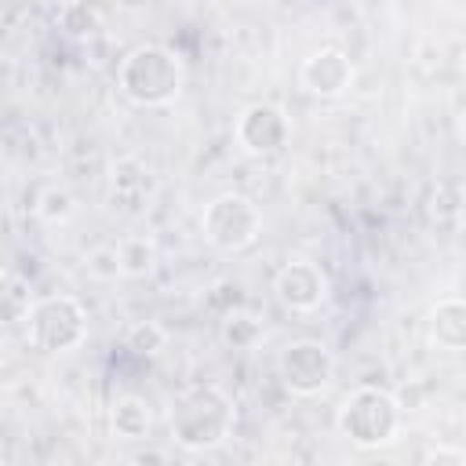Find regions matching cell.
Returning <instances> with one entry per match:
<instances>
[{
  "mask_svg": "<svg viewBox=\"0 0 466 466\" xmlns=\"http://www.w3.org/2000/svg\"><path fill=\"white\" fill-rule=\"evenodd\" d=\"M186 84V69L182 58L164 47V44H138L120 58L116 69V87L127 102L142 106V109H157V106H171L182 95Z\"/></svg>",
  "mask_w": 466,
  "mask_h": 466,
  "instance_id": "1",
  "label": "cell"
},
{
  "mask_svg": "<svg viewBox=\"0 0 466 466\" xmlns=\"http://www.w3.org/2000/svg\"><path fill=\"white\" fill-rule=\"evenodd\" d=\"M237 411L218 386H193L175 397L167 411V426L178 448L186 451H215L229 441Z\"/></svg>",
  "mask_w": 466,
  "mask_h": 466,
  "instance_id": "2",
  "label": "cell"
},
{
  "mask_svg": "<svg viewBox=\"0 0 466 466\" xmlns=\"http://www.w3.org/2000/svg\"><path fill=\"white\" fill-rule=\"evenodd\" d=\"M400 422H404V408L382 386H357L339 404V415H335L339 433L353 448H364V451L393 444L397 433H400Z\"/></svg>",
  "mask_w": 466,
  "mask_h": 466,
  "instance_id": "3",
  "label": "cell"
},
{
  "mask_svg": "<svg viewBox=\"0 0 466 466\" xmlns=\"http://www.w3.org/2000/svg\"><path fill=\"white\" fill-rule=\"evenodd\" d=\"M29 342L40 353H69L87 339V309L73 295H44L33 302L29 317Z\"/></svg>",
  "mask_w": 466,
  "mask_h": 466,
  "instance_id": "4",
  "label": "cell"
},
{
  "mask_svg": "<svg viewBox=\"0 0 466 466\" xmlns=\"http://www.w3.org/2000/svg\"><path fill=\"white\" fill-rule=\"evenodd\" d=\"M200 233L215 251H244L262 233V211L244 193H218L200 211Z\"/></svg>",
  "mask_w": 466,
  "mask_h": 466,
  "instance_id": "5",
  "label": "cell"
},
{
  "mask_svg": "<svg viewBox=\"0 0 466 466\" xmlns=\"http://www.w3.org/2000/svg\"><path fill=\"white\" fill-rule=\"evenodd\" d=\"M277 375L295 397H320L335 379V357L317 339H295L277 357Z\"/></svg>",
  "mask_w": 466,
  "mask_h": 466,
  "instance_id": "6",
  "label": "cell"
},
{
  "mask_svg": "<svg viewBox=\"0 0 466 466\" xmlns=\"http://www.w3.org/2000/svg\"><path fill=\"white\" fill-rule=\"evenodd\" d=\"M233 138L251 157H273V153H280L288 146L291 120L273 102H251V106L240 109V116L233 124Z\"/></svg>",
  "mask_w": 466,
  "mask_h": 466,
  "instance_id": "7",
  "label": "cell"
},
{
  "mask_svg": "<svg viewBox=\"0 0 466 466\" xmlns=\"http://www.w3.org/2000/svg\"><path fill=\"white\" fill-rule=\"evenodd\" d=\"M273 295L291 313H309L328 299V273L309 258H291L273 273Z\"/></svg>",
  "mask_w": 466,
  "mask_h": 466,
  "instance_id": "8",
  "label": "cell"
},
{
  "mask_svg": "<svg viewBox=\"0 0 466 466\" xmlns=\"http://www.w3.org/2000/svg\"><path fill=\"white\" fill-rule=\"evenodd\" d=\"M299 84L313 95V98H339L350 91L353 84V58L335 47V44H324L317 51H309L299 66Z\"/></svg>",
  "mask_w": 466,
  "mask_h": 466,
  "instance_id": "9",
  "label": "cell"
},
{
  "mask_svg": "<svg viewBox=\"0 0 466 466\" xmlns=\"http://www.w3.org/2000/svg\"><path fill=\"white\" fill-rule=\"evenodd\" d=\"M157 197V178L138 157H120L109 164V200L124 215H142L149 211Z\"/></svg>",
  "mask_w": 466,
  "mask_h": 466,
  "instance_id": "10",
  "label": "cell"
},
{
  "mask_svg": "<svg viewBox=\"0 0 466 466\" xmlns=\"http://www.w3.org/2000/svg\"><path fill=\"white\" fill-rule=\"evenodd\" d=\"M426 335H430V342L437 350L459 353L466 346V302L459 295L437 299V306L426 317Z\"/></svg>",
  "mask_w": 466,
  "mask_h": 466,
  "instance_id": "11",
  "label": "cell"
},
{
  "mask_svg": "<svg viewBox=\"0 0 466 466\" xmlns=\"http://www.w3.org/2000/svg\"><path fill=\"white\" fill-rule=\"evenodd\" d=\"M113 248H116V258H120V277H149L160 262V248L149 233L120 237Z\"/></svg>",
  "mask_w": 466,
  "mask_h": 466,
  "instance_id": "12",
  "label": "cell"
},
{
  "mask_svg": "<svg viewBox=\"0 0 466 466\" xmlns=\"http://www.w3.org/2000/svg\"><path fill=\"white\" fill-rule=\"evenodd\" d=\"M109 426H113V433L124 437V441H142V437L149 433V426H153V411H149V404H146L142 397L127 393V397H116V400H113V408H109Z\"/></svg>",
  "mask_w": 466,
  "mask_h": 466,
  "instance_id": "13",
  "label": "cell"
},
{
  "mask_svg": "<svg viewBox=\"0 0 466 466\" xmlns=\"http://www.w3.org/2000/svg\"><path fill=\"white\" fill-rule=\"evenodd\" d=\"M33 302H36V295H33L29 280L22 273L0 269V328L4 324H25Z\"/></svg>",
  "mask_w": 466,
  "mask_h": 466,
  "instance_id": "14",
  "label": "cell"
},
{
  "mask_svg": "<svg viewBox=\"0 0 466 466\" xmlns=\"http://www.w3.org/2000/svg\"><path fill=\"white\" fill-rule=\"evenodd\" d=\"M218 335H222V342H226L229 350H255V346L262 342L266 328H262V320H258L255 313H248V309H233V313L222 317Z\"/></svg>",
  "mask_w": 466,
  "mask_h": 466,
  "instance_id": "15",
  "label": "cell"
},
{
  "mask_svg": "<svg viewBox=\"0 0 466 466\" xmlns=\"http://www.w3.org/2000/svg\"><path fill=\"white\" fill-rule=\"evenodd\" d=\"M33 208H36V218H40V222L62 226V222H69V218L76 215V197H73V189L51 182V186H44V189L36 193V204H33Z\"/></svg>",
  "mask_w": 466,
  "mask_h": 466,
  "instance_id": "16",
  "label": "cell"
},
{
  "mask_svg": "<svg viewBox=\"0 0 466 466\" xmlns=\"http://www.w3.org/2000/svg\"><path fill=\"white\" fill-rule=\"evenodd\" d=\"M58 29L73 40H91L102 33V11L91 4H62L58 7Z\"/></svg>",
  "mask_w": 466,
  "mask_h": 466,
  "instance_id": "17",
  "label": "cell"
},
{
  "mask_svg": "<svg viewBox=\"0 0 466 466\" xmlns=\"http://www.w3.org/2000/svg\"><path fill=\"white\" fill-rule=\"evenodd\" d=\"M124 350H131L135 357H157L160 350H167V328L160 320H135L124 331Z\"/></svg>",
  "mask_w": 466,
  "mask_h": 466,
  "instance_id": "18",
  "label": "cell"
},
{
  "mask_svg": "<svg viewBox=\"0 0 466 466\" xmlns=\"http://www.w3.org/2000/svg\"><path fill=\"white\" fill-rule=\"evenodd\" d=\"M208 306L218 309V317H226V313H233V309H244V291H240V284H237V280H218V284H211Z\"/></svg>",
  "mask_w": 466,
  "mask_h": 466,
  "instance_id": "19",
  "label": "cell"
},
{
  "mask_svg": "<svg viewBox=\"0 0 466 466\" xmlns=\"http://www.w3.org/2000/svg\"><path fill=\"white\" fill-rule=\"evenodd\" d=\"M87 273H91L95 280H116V277H120L116 248H113V244H102V248L87 251Z\"/></svg>",
  "mask_w": 466,
  "mask_h": 466,
  "instance_id": "20",
  "label": "cell"
},
{
  "mask_svg": "<svg viewBox=\"0 0 466 466\" xmlns=\"http://www.w3.org/2000/svg\"><path fill=\"white\" fill-rule=\"evenodd\" d=\"M419 466H466V451L455 444H433Z\"/></svg>",
  "mask_w": 466,
  "mask_h": 466,
  "instance_id": "21",
  "label": "cell"
},
{
  "mask_svg": "<svg viewBox=\"0 0 466 466\" xmlns=\"http://www.w3.org/2000/svg\"><path fill=\"white\" fill-rule=\"evenodd\" d=\"M131 466H175V462H171V455L164 448H146V451H138L131 459Z\"/></svg>",
  "mask_w": 466,
  "mask_h": 466,
  "instance_id": "22",
  "label": "cell"
},
{
  "mask_svg": "<svg viewBox=\"0 0 466 466\" xmlns=\"http://www.w3.org/2000/svg\"><path fill=\"white\" fill-rule=\"evenodd\" d=\"M7 76H11V66H7V58H4V55H0V87H4V84H7Z\"/></svg>",
  "mask_w": 466,
  "mask_h": 466,
  "instance_id": "23",
  "label": "cell"
},
{
  "mask_svg": "<svg viewBox=\"0 0 466 466\" xmlns=\"http://www.w3.org/2000/svg\"><path fill=\"white\" fill-rule=\"evenodd\" d=\"M4 350H7V346H4V339H0V364H4Z\"/></svg>",
  "mask_w": 466,
  "mask_h": 466,
  "instance_id": "24",
  "label": "cell"
},
{
  "mask_svg": "<svg viewBox=\"0 0 466 466\" xmlns=\"http://www.w3.org/2000/svg\"><path fill=\"white\" fill-rule=\"evenodd\" d=\"M0 466H18V462H0Z\"/></svg>",
  "mask_w": 466,
  "mask_h": 466,
  "instance_id": "25",
  "label": "cell"
}]
</instances>
